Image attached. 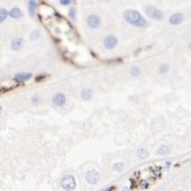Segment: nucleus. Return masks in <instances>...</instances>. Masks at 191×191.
<instances>
[{
	"label": "nucleus",
	"mask_w": 191,
	"mask_h": 191,
	"mask_svg": "<svg viewBox=\"0 0 191 191\" xmlns=\"http://www.w3.org/2000/svg\"><path fill=\"white\" fill-rule=\"evenodd\" d=\"M142 74V69L139 65H131L129 69V76L133 78H138Z\"/></svg>",
	"instance_id": "14"
},
{
	"label": "nucleus",
	"mask_w": 191,
	"mask_h": 191,
	"mask_svg": "<svg viewBox=\"0 0 191 191\" xmlns=\"http://www.w3.org/2000/svg\"><path fill=\"white\" fill-rule=\"evenodd\" d=\"M32 76L33 74L31 72H18L17 74L14 76V81L15 82H26L32 79Z\"/></svg>",
	"instance_id": "9"
},
{
	"label": "nucleus",
	"mask_w": 191,
	"mask_h": 191,
	"mask_svg": "<svg viewBox=\"0 0 191 191\" xmlns=\"http://www.w3.org/2000/svg\"><path fill=\"white\" fill-rule=\"evenodd\" d=\"M40 33L38 29H34L33 32H31V34H29V40H37L38 38H40Z\"/></svg>",
	"instance_id": "20"
},
{
	"label": "nucleus",
	"mask_w": 191,
	"mask_h": 191,
	"mask_svg": "<svg viewBox=\"0 0 191 191\" xmlns=\"http://www.w3.org/2000/svg\"><path fill=\"white\" fill-rule=\"evenodd\" d=\"M8 16H9V11L7 9H5V8L0 9V23H4L5 20L7 19Z\"/></svg>",
	"instance_id": "19"
},
{
	"label": "nucleus",
	"mask_w": 191,
	"mask_h": 191,
	"mask_svg": "<svg viewBox=\"0 0 191 191\" xmlns=\"http://www.w3.org/2000/svg\"><path fill=\"white\" fill-rule=\"evenodd\" d=\"M160 74H167V72L170 71V65L167 63H161L159 65V69H157Z\"/></svg>",
	"instance_id": "17"
},
{
	"label": "nucleus",
	"mask_w": 191,
	"mask_h": 191,
	"mask_svg": "<svg viewBox=\"0 0 191 191\" xmlns=\"http://www.w3.org/2000/svg\"><path fill=\"white\" fill-rule=\"evenodd\" d=\"M36 8H37V1L36 0H29L28 1V12L32 17L35 16Z\"/></svg>",
	"instance_id": "15"
},
{
	"label": "nucleus",
	"mask_w": 191,
	"mask_h": 191,
	"mask_svg": "<svg viewBox=\"0 0 191 191\" xmlns=\"http://www.w3.org/2000/svg\"><path fill=\"white\" fill-rule=\"evenodd\" d=\"M171 165H172L171 161H167V162H165V167H167V169H170V167H171Z\"/></svg>",
	"instance_id": "26"
},
{
	"label": "nucleus",
	"mask_w": 191,
	"mask_h": 191,
	"mask_svg": "<svg viewBox=\"0 0 191 191\" xmlns=\"http://www.w3.org/2000/svg\"><path fill=\"white\" fill-rule=\"evenodd\" d=\"M9 16L11 17V18H14V19H19V18L23 17V12H21L20 8L14 7V8H11L9 10Z\"/></svg>",
	"instance_id": "13"
},
{
	"label": "nucleus",
	"mask_w": 191,
	"mask_h": 191,
	"mask_svg": "<svg viewBox=\"0 0 191 191\" xmlns=\"http://www.w3.org/2000/svg\"><path fill=\"white\" fill-rule=\"evenodd\" d=\"M139 188L142 189V190H145V189H147L148 188V182L146 181V180H141L139 181Z\"/></svg>",
	"instance_id": "23"
},
{
	"label": "nucleus",
	"mask_w": 191,
	"mask_h": 191,
	"mask_svg": "<svg viewBox=\"0 0 191 191\" xmlns=\"http://www.w3.org/2000/svg\"><path fill=\"white\" fill-rule=\"evenodd\" d=\"M68 15H69V18H70V19L74 20L76 18V9L74 8V7H71V8L69 9Z\"/></svg>",
	"instance_id": "21"
},
{
	"label": "nucleus",
	"mask_w": 191,
	"mask_h": 191,
	"mask_svg": "<svg viewBox=\"0 0 191 191\" xmlns=\"http://www.w3.org/2000/svg\"><path fill=\"white\" fill-rule=\"evenodd\" d=\"M115 189V187H110V188H106V189H104V191H110V190H114Z\"/></svg>",
	"instance_id": "27"
},
{
	"label": "nucleus",
	"mask_w": 191,
	"mask_h": 191,
	"mask_svg": "<svg viewBox=\"0 0 191 191\" xmlns=\"http://www.w3.org/2000/svg\"><path fill=\"white\" fill-rule=\"evenodd\" d=\"M62 6H69L72 2V0H59Z\"/></svg>",
	"instance_id": "24"
},
{
	"label": "nucleus",
	"mask_w": 191,
	"mask_h": 191,
	"mask_svg": "<svg viewBox=\"0 0 191 191\" xmlns=\"http://www.w3.org/2000/svg\"><path fill=\"white\" fill-rule=\"evenodd\" d=\"M60 186L63 190L66 191H73L76 188V180L74 175L72 174H65L63 175L60 180Z\"/></svg>",
	"instance_id": "2"
},
{
	"label": "nucleus",
	"mask_w": 191,
	"mask_h": 191,
	"mask_svg": "<svg viewBox=\"0 0 191 191\" xmlns=\"http://www.w3.org/2000/svg\"><path fill=\"white\" fill-rule=\"evenodd\" d=\"M125 169V163L124 162H115L112 164V170L115 172H121Z\"/></svg>",
	"instance_id": "18"
},
{
	"label": "nucleus",
	"mask_w": 191,
	"mask_h": 191,
	"mask_svg": "<svg viewBox=\"0 0 191 191\" xmlns=\"http://www.w3.org/2000/svg\"><path fill=\"white\" fill-rule=\"evenodd\" d=\"M184 19V16H183L181 12H175V14H172L171 16L169 17V23L173 26H176V25H180Z\"/></svg>",
	"instance_id": "10"
},
{
	"label": "nucleus",
	"mask_w": 191,
	"mask_h": 191,
	"mask_svg": "<svg viewBox=\"0 0 191 191\" xmlns=\"http://www.w3.org/2000/svg\"><path fill=\"white\" fill-rule=\"evenodd\" d=\"M124 20L128 23L131 26H135V27L139 28H146L148 27V23L146 21V19L142 16V14L135 9H127L125 10L123 14Z\"/></svg>",
	"instance_id": "1"
},
{
	"label": "nucleus",
	"mask_w": 191,
	"mask_h": 191,
	"mask_svg": "<svg viewBox=\"0 0 191 191\" xmlns=\"http://www.w3.org/2000/svg\"><path fill=\"white\" fill-rule=\"evenodd\" d=\"M52 104L55 107H63L66 104V96L63 92H56L52 98Z\"/></svg>",
	"instance_id": "7"
},
{
	"label": "nucleus",
	"mask_w": 191,
	"mask_h": 191,
	"mask_svg": "<svg viewBox=\"0 0 191 191\" xmlns=\"http://www.w3.org/2000/svg\"><path fill=\"white\" fill-rule=\"evenodd\" d=\"M102 44H104V47L108 51L110 50H114L115 47H117L118 45V38L114 35H107L105 36L104 40H102Z\"/></svg>",
	"instance_id": "6"
},
{
	"label": "nucleus",
	"mask_w": 191,
	"mask_h": 191,
	"mask_svg": "<svg viewBox=\"0 0 191 191\" xmlns=\"http://www.w3.org/2000/svg\"><path fill=\"white\" fill-rule=\"evenodd\" d=\"M188 48H189V50L191 51V40L189 42V43H188Z\"/></svg>",
	"instance_id": "28"
},
{
	"label": "nucleus",
	"mask_w": 191,
	"mask_h": 191,
	"mask_svg": "<svg viewBox=\"0 0 191 191\" xmlns=\"http://www.w3.org/2000/svg\"><path fill=\"white\" fill-rule=\"evenodd\" d=\"M145 12H146V15H147L150 18L154 20H157V21H161V20H163L164 18V15L163 12L161 11L159 8H156L155 6H152V5H147L146 7H145Z\"/></svg>",
	"instance_id": "3"
},
{
	"label": "nucleus",
	"mask_w": 191,
	"mask_h": 191,
	"mask_svg": "<svg viewBox=\"0 0 191 191\" xmlns=\"http://www.w3.org/2000/svg\"><path fill=\"white\" fill-rule=\"evenodd\" d=\"M137 156H138L141 160H146L150 156V153H148L147 150H145V148L141 147L137 150Z\"/></svg>",
	"instance_id": "16"
},
{
	"label": "nucleus",
	"mask_w": 191,
	"mask_h": 191,
	"mask_svg": "<svg viewBox=\"0 0 191 191\" xmlns=\"http://www.w3.org/2000/svg\"><path fill=\"white\" fill-rule=\"evenodd\" d=\"M80 97H81V99L86 100V101H88V100H90L93 97V91H92L91 88H83L82 90H81V92H80Z\"/></svg>",
	"instance_id": "11"
},
{
	"label": "nucleus",
	"mask_w": 191,
	"mask_h": 191,
	"mask_svg": "<svg viewBox=\"0 0 191 191\" xmlns=\"http://www.w3.org/2000/svg\"><path fill=\"white\" fill-rule=\"evenodd\" d=\"M46 78V76H37L36 78V82H40V80H43Z\"/></svg>",
	"instance_id": "25"
},
{
	"label": "nucleus",
	"mask_w": 191,
	"mask_h": 191,
	"mask_svg": "<svg viewBox=\"0 0 191 191\" xmlns=\"http://www.w3.org/2000/svg\"><path fill=\"white\" fill-rule=\"evenodd\" d=\"M24 38L23 37H15L12 38L11 42H10V50L14 51V52H17V51H20L23 46H24Z\"/></svg>",
	"instance_id": "8"
},
{
	"label": "nucleus",
	"mask_w": 191,
	"mask_h": 191,
	"mask_svg": "<svg viewBox=\"0 0 191 191\" xmlns=\"http://www.w3.org/2000/svg\"><path fill=\"white\" fill-rule=\"evenodd\" d=\"M86 23H87V26L91 29H97V28L100 27L101 25V18H100L99 15L97 14H91L87 17L86 19Z\"/></svg>",
	"instance_id": "5"
},
{
	"label": "nucleus",
	"mask_w": 191,
	"mask_h": 191,
	"mask_svg": "<svg viewBox=\"0 0 191 191\" xmlns=\"http://www.w3.org/2000/svg\"><path fill=\"white\" fill-rule=\"evenodd\" d=\"M156 153H157L159 156H167L171 153V147H170L169 145H167V144H162V145L159 146Z\"/></svg>",
	"instance_id": "12"
},
{
	"label": "nucleus",
	"mask_w": 191,
	"mask_h": 191,
	"mask_svg": "<svg viewBox=\"0 0 191 191\" xmlns=\"http://www.w3.org/2000/svg\"><path fill=\"white\" fill-rule=\"evenodd\" d=\"M31 102H32L33 106L37 107V106H40V98L38 97V96H33L32 98H31Z\"/></svg>",
	"instance_id": "22"
},
{
	"label": "nucleus",
	"mask_w": 191,
	"mask_h": 191,
	"mask_svg": "<svg viewBox=\"0 0 191 191\" xmlns=\"http://www.w3.org/2000/svg\"><path fill=\"white\" fill-rule=\"evenodd\" d=\"M84 179H86V181H87L89 184H91V186L98 184L100 180L99 171H97V170H88V171L86 172V174H84Z\"/></svg>",
	"instance_id": "4"
}]
</instances>
